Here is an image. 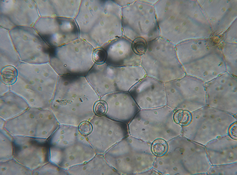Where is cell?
<instances>
[{
  "label": "cell",
  "instance_id": "cell-7",
  "mask_svg": "<svg viewBox=\"0 0 237 175\" xmlns=\"http://www.w3.org/2000/svg\"><path fill=\"white\" fill-rule=\"evenodd\" d=\"M9 32L21 62L36 64L49 62L50 47L33 26L15 27Z\"/></svg>",
  "mask_w": 237,
  "mask_h": 175
},
{
  "label": "cell",
  "instance_id": "cell-25",
  "mask_svg": "<svg viewBox=\"0 0 237 175\" xmlns=\"http://www.w3.org/2000/svg\"><path fill=\"white\" fill-rule=\"evenodd\" d=\"M93 60L97 64H101L106 61L107 54L105 51L102 48L94 49L92 55Z\"/></svg>",
  "mask_w": 237,
  "mask_h": 175
},
{
  "label": "cell",
  "instance_id": "cell-2",
  "mask_svg": "<svg viewBox=\"0 0 237 175\" xmlns=\"http://www.w3.org/2000/svg\"><path fill=\"white\" fill-rule=\"evenodd\" d=\"M12 91L23 97L30 107L50 109L56 86L57 73L49 63L32 64L21 62Z\"/></svg>",
  "mask_w": 237,
  "mask_h": 175
},
{
  "label": "cell",
  "instance_id": "cell-16",
  "mask_svg": "<svg viewBox=\"0 0 237 175\" xmlns=\"http://www.w3.org/2000/svg\"><path fill=\"white\" fill-rule=\"evenodd\" d=\"M30 107L25 99L12 91L0 96V117L6 120L18 116Z\"/></svg>",
  "mask_w": 237,
  "mask_h": 175
},
{
  "label": "cell",
  "instance_id": "cell-27",
  "mask_svg": "<svg viewBox=\"0 0 237 175\" xmlns=\"http://www.w3.org/2000/svg\"><path fill=\"white\" fill-rule=\"evenodd\" d=\"M79 130L82 135H87L91 132L92 130V127L89 122L87 121H84L80 124Z\"/></svg>",
  "mask_w": 237,
  "mask_h": 175
},
{
  "label": "cell",
  "instance_id": "cell-17",
  "mask_svg": "<svg viewBox=\"0 0 237 175\" xmlns=\"http://www.w3.org/2000/svg\"><path fill=\"white\" fill-rule=\"evenodd\" d=\"M9 31L0 27V70L7 66L16 68L21 62Z\"/></svg>",
  "mask_w": 237,
  "mask_h": 175
},
{
  "label": "cell",
  "instance_id": "cell-20",
  "mask_svg": "<svg viewBox=\"0 0 237 175\" xmlns=\"http://www.w3.org/2000/svg\"><path fill=\"white\" fill-rule=\"evenodd\" d=\"M64 172L60 166L50 161L32 170V175H58Z\"/></svg>",
  "mask_w": 237,
  "mask_h": 175
},
{
  "label": "cell",
  "instance_id": "cell-10",
  "mask_svg": "<svg viewBox=\"0 0 237 175\" xmlns=\"http://www.w3.org/2000/svg\"><path fill=\"white\" fill-rule=\"evenodd\" d=\"M13 158L32 170L50 161L48 139L13 135Z\"/></svg>",
  "mask_w": 237,
  "mask_h": 175
},
{
  "label": "cell",
  "instance_id": "cell-13",
  "mask_svg": "<svg viewBox=\"0 0 237 175\" xmlns=\"http://www.w3.org/2000/svg\"><path fill=\"white\" fill-rule=\"evenodd\" d=\"M94 48L84 40L79 38L63 45L50 48L49 63L56 72L68 67L73 58L93 52Z\"/></svg>",
  "mask_w": 237,
  "mask_h": 175
},
{
  "label": "cell",
  "instance_id": "cell-31",
  "mask_svg": "<svg viewBox=\"0 0 237 175\" xmlns=\"http://www.w3.org/2000/svg\"><path fill=\"white\" fill-rule=\"evenodd\" d=\"M7 120L0 118V129H4L6 125Z\"/></svg>",
  "mask_w": 237,
  "mask_h": 175
},
{
  "label": "cell",
  "instance_id": "cell-5",
  "mask_svg": "<svg viewBox=\"0 0 237 175\" xmlns=\"http://www.w3.org/2000/svg\"><path fill=\"white\" fill-rule=\"evenodd\" d=\"M206 85L202 80L186 74L164 83L166 105L190 112L205 106Z\"/></svg>",
  "mask_w": 237,
  "mask_h": 175
},
{
  "label": "cell",
  "instance_id": "cell-14",
  "mask_svg": "<svg viewBox=\"0 0 237 175\" xmlns=\"http://www.w3.org/2000/svg\"><path fill=\"white\" fill-rule=\"evenodd\" d=\"M132 41L122 36L106 44L101 48L106 53V60L122 67L140 65L141 56L133 51Z\"/></svg>",
  "mask_w": 237,
  "mask_h": 175
},
{
  "label": "cell",
  "instance_id": "cell-3",
  "mask_svg": "<svg viewBox=\"0 0 237 175\" xmlns=\"http://www.w3.org/2000/svg\"><path fill=\"white\" fill-rule=\"evenodd\" d=\"M147 43L140 65L146 75L165 83L186 75L168 41L159 37Z\"/></svg>",
  "mask_w": 237,
  "mask_h": 175
},
{
  "label": "cell",
  "instance_id": "cell-24",
  "mask_svg": "<svg viewBox=\"0 0 237 175\" xmlns=\"http://www.w3.org/2000/svg\"><path fill=\"white\" fill-rule=\"evenodd\" d=\"M147 43L143 39L138 38L132 41V48L134 52L137 54L141 56L146 51Z\"/></svg>",
  "mask_w": 237,
  "mask_h": 175
},
{
  "label": "cell",
  "instance_id": "cell-22",
  "mask_svg": "<svg viewBox=\"0 0 237 175\" xmlns=\"http://www.w3.org/2000/svg\"><path fill=\"white\" fill-rule=\"evenodd\" d=\"M192 114L190 111L185 110L179 109L174 113L173 120L179 125L185 126L189 124L192 120Z\"/></svg>",
  "mask_w": 237,
  "mask_h": 175
},
{
  "label": "cell",
  "instance_id": "cell-23",
  "mask_svg": "<svg viewBox=\"0 0 237 175\" xmlns=\"http://www.w3.org/2000/svg\"><path fill=\"white\" fill-rule=\"evenodd\" d=\"M168 148V145L166 141L160 139L155 140L151 146L153 153L158 156H161L165 154L167 151Z\"/></svg>",
  "mask_w": 237,
  "mask_h": 175
},
{
  "label": "cell",
  "instance_id": "cell-28",
  "mask_svg": "<svg viewBox=\"0 0 237 175\" xmlns=\"http://www.w3.org/2000/svg\"><path fill=\"white\" fill-rule=\"evenodd\" d=\"M237 123H234L230 127L229 130V133L233 139L237 140Z\"/></svg>",
  "mask_w": 237,
  "mask_h": 175
},
{
  "label": "cell",
  "instance_id": "cell-30",
  "mask_svg": "<svg viewBox=\"0 0 237 175\" xmlns=\"http://www.w3.org/2000/svg\"><path fill=\"white\" fill-rule=\"evenodd\" d=\"M0 88V95L11 91V85L5 84L1 81Z\"/></svg>",
  "mask_w": 237,
  "mask_h": 175
},
{
  "label": "cell",
  "instance_id": "cell-29",
  "mask_svg": "<svg viewBox=\"0 0 237 175\" xmlns=\"http://www.w3.org/2000/svg\"><path fill=\"white\" fill-rule=\"evenodd\" d=\"M121 8L125 7L133 3L135 0H113Z\"/></svg>",
  "mask_w": 237,
  "mask_h": 175
},
{
  "label": "cell",
  "instance_id": "cell-15",
  "mask_svg": "<svg viewBox=\"0 0 237 175\" xmlns=\"http://www.w3.org/2000/svg\"><path fill=\"white\" fill-rule=\"evenodd\" d=\"M40 17L75 19L81 0H33Z\"/></svg>",
  "mask_w": 237,
  "mask_h": 175
},
{
  "label": "cell",
  "instance_id": "cell-9",
  "mask_svg": "<svg viewBox=\"0 0 237 175\" xmlns=\"http://www.w3.org/2000/svg\"><path fill=\"white\" fill-rule=\"evenodd\" d=\"M40 17L33 0H0V26L8 31L33 26Z\"/></svg>",
  "mask_w": 237,
  "mask_h": 175
},
{
  "label": "cell",
  "instance_id": "cell-21",
  "mask_svg": "<svg viewBox=\"0 0 237 175\" xmlns=\"http://www.w3.org/2000/svg\"><path fill=\"white\" fill-rule=\"evenodd\" d=\"M0 71V81L4 83L11 85L15 81L17 72L16 68L12 66L5 67Z\"/></svg>",
  "mask_w": 237,
  "mask_h": 175
},
{
  "label": "cell",
  "instance_id": "cell-1",
  "mask_svg": "<svg viewBox=\"0 0 237 175\" xmlns=\"http://www.w3.org/2000/svg\"><path fill=\"white\" fill-rule=\"evenodd\" d=\"M74 19L80 38L94 49L123 36L121 8L113 0H81Z\"/></svg>",
  "mask_w": 237,
  "mask_h": 175
},
{
  "label": "cell",
  "instance_id": "cell-18",
  "mask_svg": "<svg viewBox=\"0 0 237 175\" xmlns=\"http://www.w3.org/2000/svg\"><path fill=\"white\" fill-rule=\"evenodd\" d=\"M32 170L13 158L0 162V175H31Z\"/></svg>",
  "mask_w": 237,
  "mask_h": 175
},
{
  "label": "cell",
  "instance_id": "cell-12",
  "mask_svg": "<svg viewBox=\"0 0 237 175\" xmlns=\"http://www.w3.org/2000/svg\"><path fill=\"white\" fill-rule=\"evenodd\" d=\"M128 92L140 108H156L166 105L164 83L145 75Z\"/></svg>",
  "mask_w": 237,
  "mask_h": 175
},
{
  "label": "cell",
  "instance_id": "cell-8",
  "mask_svg": "<svg viewBox=\"0 0 237 175\" xmlns=\"http://www.w3.org/2000/svg\"><path fill=\"white\" fill-rule=\"evenodd\" d=\"M33 27L50 48L80 38L79 27L74 19L40 17Z\"/></svg>",
  "mask_w": 237,
  "mask_h": 175
},
{
  "label": "cell",
  "instance_id": "cell-11",
  "mask_svg": "<svg viewBox=\"0 0 237 175\" xmlns=\"http://www.w3.org/2000/svg\"><path fill=\"white\" fill-rule=\"evenodd\" d=\"M206 105L232 111L237 106V77L227 72L206 83Z\"/></svg>",
  "mask_w": 237,
  "mask_h": 175
},
{
  "label": "cell",
  "instance_id": "cell-6",
  "mask_svg": "<svg viewBox=\"0 0 237 175\" xmlns=\"http://www.w3.org/2000/svg\"><path fill=\"white\" fill-rule=\"evenodd\" d=\"M58 126L50 109L30 107L18 116L7 120L5 129L12 135L48 139Z\"/></svg>",
  "mask_w": 237,
  "mask_h": 175
},
{
  "label": "cell",
  "instance_id": "cell-19",
  "mask_svg": "<svg viewBox=\"0 0 237 175\" xmlns=\"http://www.w3.org/2000/svg\"><path fill=\"white\" fill-rule=\"evenodd\" d=\"M13 135L5 129H0V162L13 158Z\"/></svg>",
  "mask_w": 237,
  "mask_h": 175
},
{
  "label": "cell",
  "instance_id": "cell-4",
  "mask_svg": "<svg viewBox=\"0 0 237 175\" xmlns=\"http://www.w3.org/2000/svg\"><path fill=\"white\" fill-rule=\"evenodd\" d=\"M123 36L132 41L141 38L147 43L159 36L154 4L146 0H135L121 8Z\"/></svg>",
  "mask_w": 237,
  "mask_h": 175
},
{
  "label": "cell",
  "instance_id": "cell-26",
  "mask_svg": "<svg viewBox=\"0 0 237 175\" xmlns=\"http://www.w3.org/2000/svg\"><path fill=\"white\" fill-rule=\"evenodd\" d=\"M108 106L106 103L103 101H99L95 104L94 110L95 114L99 116H102L106 112Z\"/></svg>",
  "mask_w": 237,
  "mask_h": 175
}]
</instances>
